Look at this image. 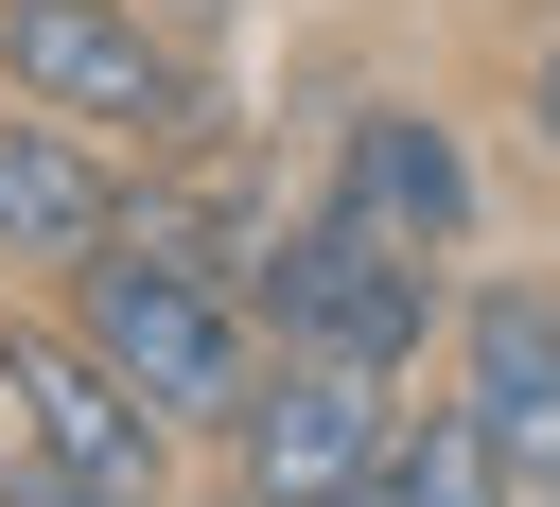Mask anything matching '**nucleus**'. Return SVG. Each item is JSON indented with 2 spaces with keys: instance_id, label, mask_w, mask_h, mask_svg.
Segmentation results:
<instances>
[{
  "instance_id": "nucleus-1",
  "label": "nucleus",
  "mask_w": 560,
  "mask_h": 507,
  "mask_svg": "<svg viewBox=\"0 0 560 507\" xmlns=\"http://www.w3.org/2000/svg\"><path fill=\"white\" fill-rule=\"evenodd\" d=\"M245 315H262V350H332V367H385V385H420V350L455 332V262L315 192V210H280V227H262V262H245Z\"/></svg>"
},
{
  "instance_id": "nucleus-2",
  "label": "nucleus",
  "mask_w": 560,
  "mask_h": 507,
  "mask_svg": "<svg viewBox=\"0 0 560 507\" xmlns=\"http://www.w3.org/2000/svg\"><path fill=\"white\" fill-rule=\"evenodd\" d=\"M52 315H70V332H88V350H105V367L192 437V455H210V437L245 420V385H262V315H245V280L158 262V245H122V227L52 280Z\"/></svg>"
},
{
  "instance_id": "nucleus-3",
  "label": "nucleus",
  "mask_w": 560,
  "mask_h": 507,
  "mask_svg": "<svg viewBox=\"0 0 560 507\" xmlns=\"http://www.w3.org/2000/svg\"><path fill=\"white\" fill-rule=\"evenodd\" d=\"M0 87L18 105H52V122H88V140H192V122H245L140 0H0Z\"/></svg>"
},
{
  "instance_id": "nucleus-4",
  "label": "nucleus",
  "mask_w": 560,
  "mask_h": 507,
  "mask_svg": "<svg viewBox=\"0 0 560 507\" xmlns=\"http://www.w3.org/2000/svg\"><path fill=\"white\" fill-rule=\"evenodd\" d=\"M0 385H18V437L52 455V472H88V490H122V507H175V420L52 315V297H0Z\"/></svg>"
},
{
  "instance_id": "nucleus-5",
  "label": "nucleus",
  "mask_w": 560,
  "mask_h": 507,
  "mask_svg": "<svg viewBox=\"0 0 560 507\" xmlns=\"http://www.w3.org/2000/svg\"><path fill=\"white\" fill-rule=\"evenodd\" d=\"M332 210H368V227H402V245H438V262H472L490 245V175H472V122L455 105H420V87H368L350 122H332V175H315Z\"/></svg>"
},
{
  "instance_id": "nucleus-6",
  "label": "nucleus",
  "mask_w": 560,
  "mask_h": 507,
  "mask_svg": "<svg viewBox=\"0 0 560 507\" xmlns=\"http://www.w3.org/2000/svg\"><path fill=\"white\" fill-rule=\"evenodd\" d=\"M385 367H332V350H262V385H245V420L210 437V472L228 490H262V507H332L350 472H368V437H385Z\"/></svg>"
},
{
  "instance_id": "nucleus-7",
  "label": "nucleus",
  "mask_w": 560,
  "mask_h": 507,
  "mask_svg": "<svg viewBox=\"0 0 560 507\" xmlns=\"http://www.w3.org/2000/svg\"><path fill=\"white\" fill-rule=\"evenodd\" d=\"M438 385H455V402L508 437V472L542 490V472H560V262H490V280H455Z\"/></svg>"
},
{
  "instance_id": "nucleus-8",
  "label": "nucleus",
  "mask_w": 560,
  "mask_h": 507,
  "mask_svg": "<svg viewBox=\"0 0 560 507\" xmlns=\"http://www.w3.org/2000/svg\"><path fill=\"white\" fill-rule=\"evenodd\" d=\"M105 210H122V175H105V140L0 87V280H70V262L105 245Z\"/></svg>"
},
{
  "instance_id": "nucleus-9",
  "label": "nucleus",
  "mask_w": 560,
  "mask_h": 507,
  "mask_svg": "<svg viewBox=\"0 0 560 507\" xmlns=\"http://www.w3.org/2000/svg\"><path fill=\"white\" fill-rule=\"evenodd\" d=\"M332 507H525V472H508V437L438 385V402H385V437H368V472H350Z\"/></svg>"
},
{
  "instance_id": "nucleus-10",
  "label": "nucleus",
  "mask_w": 560,
  "mask_h": 507,
  "mask_svg": "<svg viewBox=\"0 0 560 507\" xmlns=\"http://www.w3.org/2000/svg\"><path fill=\"white\" fill-rule=\"evenodd\" d=\"M508 122H525V157L560 175V17H542V35L508 52Z\"/></svg>"
},
{
  "instance_id": "nucleus-11",
  "label": "nucleus",
  "mask_w": 560,
  "mask_h": 507,
  "mask_svg": "<svg viewBox=\"0 0 560 507\" xmlns=\"http://www.w3.org/2000/svg\"><path fill=\"white\" fill-rule=\"evenodd\" d=\"M0 507H122V490H88V472H52V455H18V490Z\"/></svg>"
},
{
  "instance_id": "nucleus-12",
  "label": "nucleus",
  "mask_w": 560,
  "mask_h": 507,
  "mask_svg": "<svg viewBox=\"0 0 560 507\" xmlns=\"http://www.w3.org/2000/svg\"><path fill=\"white\" fill-rule=\"evenodd\" d=\"M18 455H35V437H18V385H0V490H18Z\"/></svg>"
},
{
  "instance_id": "nucleus-13",
  "label": "nucleus",
  "mask_w": 560,
  "mask_h": 507,
  "mask_svg": "<svg viewBox=\"0 0 560 507\" xmlns=\"http://www.w3.org/2000/svg\"><path fill=\"white\" fill-rule=\"evenodd\" d=\"M175 507H262V490H228V472H210V490H175Z\"/></svg>"
}]
</instances>
